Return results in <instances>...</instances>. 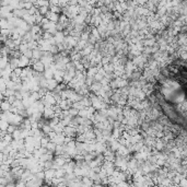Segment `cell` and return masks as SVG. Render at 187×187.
<instances>
[{
    "label": "cell",
    "instance_id": "52a82bcc",
    "mask_svg": "<svg viewBox=\"0 0 187 187\" xmlns=\"http://www.w3.org/2000/svg\"><path fill=\"white\" fill-rule=\"evenodd\" d=\"M57 84H58V82L54 79V78H51V79H48L47 80V86H46V89H47L48 91H53L54 89H56Z\"/></svg>",
    "mask_w": 187,
    "mask_h": 187
},
{
    "label": "cell",
    "instance_id": "30bf717a",
    "mask_svg": "<svg viewBox=\"0 0 187 187\" xmlns=\"http://www.w3.org/2000/svg\"><path fill=\"white\" fill-rule=\"evenodd\" d=\"M49 11L60 14L61 13V7H59L58 4H49Z\"/></svg>",
    "mask_w": 187,
    "mask_h": 187
},
{
    "label": "cell",
    "instance_id": "ffe728a7",
    "mask_svg": "<svg viewBox=\"0 0 187 187\" xmlns=\"http://www.w3.org/2000/svg\"><path fill=\"white\" fill-rule=\"evenodd\" d=\"M10 1H11V0H1V1H0V4H1V6H9Z\"/></svg>",
    "mask_w": 187,
    "mask_h": 187
},
{
    "label": "cell",
    "instance_id": "603a6c76",
    "mask_svg": "<svg viewBox=\"0 0 187 187\" xmlns=\"http://www.w3.org/2000/svg\"><path fill=\"white\" fill-rule=\"evenodd\" d=\"M0 7H1V4H0Z\"/></svg>",
    "mask_w": 187,
    "mask_h": 187
},
{
    "label": "cell",
    "instance_id": "7402d4cb",
    "mask_svg": "<svg viewBox=\"0 0 187 187\" xmlns=\"http://www.w3.org/2000/svg\"><path fill=\"white\" fill-rule=\"evenodd\" d=\"M86 2H89V1H90V0H86Z\"/></svg>",
    "mask_w": 187,
    "mask_h": 187
},
{
    "label": "cell",
    "instance_id": "7a4b0ae2",
    "mask_svg": "<svg viewBox=\"0 0 187 187\" xmlns=\"http://www.w3.org/2000/svg\"><path fill=\"white\" fill-rule=\"evenodd\" d=\"M28 66H30V58L21 54V56L19 57V67L20 68H25Z\"/></svg>",
    "mask_w": 187,
    "mask_h": 187
},
{
    "label": "cell",
    "instance_id": "8992f818",
    "mask_svg": "<svg viewBox=\"0 0 187 187\" xmlns=\"http://www.w3.org/2000/svg\"><path fill=\"white\" fill-rule=\"evenodd\" d=\"M55 42L56 44H60V43H63V39H65V35H63V31H57L56 34L54 35Z\"/></svg>",
    "mask_w": 187,
    "mask_h": 187
},
{
    "label": "cell",
    "instance_id": "2e32d148",
    "mask_svg": "<svg viewBox=\"0 0 187 187\" xmlns=\"http://www.w3.org/2000/svg\"><path fill=\"white\" fill-rule=\"evenodd\" d=\"M7 90V83H6V81L2 79V78H0V91L1 92H4Z\"/></svg>",
    "mask_w": 187,
    "mask_h": 187
},
{
    "label": "cell",
    "instance_id": "e0dca14e",
    "mask_svg": "<svg viewBox=\"0 0 187 187\" xmlns=\"http://www.w3.org/2000/svg\"><path fill=\"white\" fill-rule=\"evenodd\" d=\"M16 129H18V126H16V125L9 124V126H8V128H7V133H12Z\"/></svg>",
    "mask_w": 187,
    "mask_h": 187
},
{
    "label": "cell",
    "instance_id": "ac0fdd59",
    "mask_svg": "<svg viewBox=\"0 0 187 187\" xmlns=\"http://www.w3.org/2000/svg\"><path fill=\"white\" fill-rule=\"evenodd\" d=\"M35 176H36V178H38V180H44L45 178L44 170H43V171H38L37 173H35Z\"/></svg>",
    "mask_w": 187,
    "mask_h": 187
},
{
    "label": "cell",
    "instance_id": "7c38bea8",
    "mask_svg": "<svg viewBox=\"0 0 187 187\" xmlns=\"http://www.w3.org/2000/svg\"><path fill=\"white\" fill-rule=\"evenodd\" d=\"M63 127H65V126H63L60 123H58L57 125H55V126L53 127V131H55L56 133H63Z\"/></svg>",
    "mask_w": 187,
    "mask_h": 187
},
{
    "label": "cell",
    "instance_id": "5b68a950",
    "mask_svg": "<svg viewBox=\"0 0 187 187\" xmlns=\"http://www.w3.org/2000/svg\"><path fill=\"white\" fill-rule=\"evenodd\" d=\"M22 19L24 20V21H25L28 24H30V25H33V24H35V16H34V14L25 13V14L22 16Z\"/></svg>",
    "mask_w": 187,
    "mask_h": 187
},
{
    "label": "cell",
    "instance_id": "3957f363",
    "mask_svg": "<svg viewBox=\"0 0 187 187\" xmlns=\"http://www.w3.org/2000/svg\"><path fill=\"white\" fill-rule=\"evenodd\" d=\"M43 55H44V51H41L38 47L35 48V49H32V58L35 59V60H39Z\"/></svg>",
    "mask_w": 187,
    "mask_h": 187
},
{
    "label": "cell",
    "instance_id": "8fae6325",
    "mask_svg": "<svg viewBox=\"0 0 187 187\" xmlns=\"http://www.w3.org/2000/svg\"><path fill=\"white\" fill-rule=\"evenodd\" d=\"M45 148H46V150H47V152H49V153H54L55 148H56V143L53 142V141H49V142L47 143V146L45 147Z\"/></svg>",
    "mask_w": 187,
    "mask_h": 187
},
{
    "label": "cell",
    "instance_id": "9a60e30c",
    "mask_svg": "<svg viewBox=\"0 0 187 187\" xmlns=\"http://www.w3.org/2000/svg\"><path fill=\"white\" fill-rule=\"evenodd\" d=\"M8 126H9V123H8V121L0 119V130H2V131H7Z\"/></svg>",
    "mask_w": 187,
    "mask_h": 187
},
{
    "label": "cell",
    "instance_id": "44dd1931",
    "mask_svg": "<svg viewBox=\"0 0 187 187\" xmlns=\"http://www.w3.org/2000/svg\"><path fill=\"white\" fill-rule=\"evenodd\" d=\"M49 4H58V0H48Z\"/></svg>",
    "mask_w": 187,
    "mask_h": 187
},
{
    "label": "cell",
    "instance_id": "277c9868",
    "mask_svg": "<svg viewBox=\"0 0 187 187\" xmlns=\"http://www.w3.org/2000/svg\"><path fill=\"white\" fill-rule=\"evenodd\" d=\"M45 18H47L49 21L51 22H58V19H59V14L58 13H55V12H51V11H48L46 14H45Z\"/></svg>",
    "mask_w": 187,
    "mask_h": 187
},
{
    "label": "cell",
    "instance_id": "9c48e42d",
    "mask_svg": "<svg viewBox=\"0 0 187 187\" xmlns=\"http://www.w3.org/2000/svg\"><path fill=\"white\" fill-rule=\"evenodd\" d=\"M45 178L44 180H51L53 177H55V170L54 168H46L44 170Z\"/></svg>",
    "mask_w": 187,
    "mask_h": 187
},
{
    "label": "cell",
    "instance_id": "ba28073f",
    "mask_svg": "<svg viewBox=\"0 0 187 187\" xmlns=\"http://www.w3.org/2000/svg\"><path fill=\"white\" fill-rule=\"evenodd\" d=\"M10 108H11V103L7 98H3L1 101V104H0V110L1 111H10Z\"/></svg>",
    "mask_w": 187,
    "mask_h": 187
},
{
    "label": "cell",
    "instance_id": "cb8c5ba5",
    "mask_svg": "<svg viewBox=\"0 0 187 187\" xmlns=\"http://www.w3.org/2000/svg\"><path fill=\"white\" fill-rule=\"evenodd\" d=\"M0 131H1V130H0Z\"/></svg>",
    "mask_w": 187,
    "mask_h": 187
},
{
    "label": "cell",
    "instance_id": "6da1fadb",
    "mask_svg": "<svg viewBox=\"0 0 187 187\" xmlns=\"http://www.w3.org/2000/svg\"><path fill=\"white\" fill-rule=\"evenodd\" d=\"M31 67H32V69L34 70V71H37V72H41V73L44 72V70H45L44 63H42L41 60H35L34 63H33Z\"/></svg>",
    "mask_w": 187,
    "mask_h": 187
},
{
    "label": "cell",
    "instance_id": "4fadbf2b",
    "mask_svg": "<svg viewBox=\"0 0 187 187\" xmlns=\"http://www.w3.org/2000/svg\"><path fill=\"white\" fill-rule=\"evenodd\" d=\"M34 4L37 7V8L44 7V6H49V1H48V0H36V2H35Z\"/></svg>",
    "mask_w": 187,
    "mask_h": 187
},
{
    "label": "cell",
    "instance_id": "5bb4252c",
    "mask_svg": "<svg viewBox=\"0 0 187 187\" xmlns=\"http://www.w3.org/2000/svg\"><path fill=\"white\" fill-rule=\"evenodd\" d=\"M48 11H49V6H44V7H39V8H38V12L43 16H45V14H46Z\"/></svg>",
    "mask_w": 187,
    "mask_h": 187
},
{
    "label": "cell",
    "instance_id": "d6986e66",
    "mask_svg": "<svg viewBox=\"0 0 187 187\" xmlns=\"http://www.w3.org/2000/svg\"><path fill=\"white\" fill-rule=\"evenodd\" d=\"M23 55L31 59V58H32V49H31V48H28V49H26V51L23 53Z\"/></svg>",
    "mask_w": 187,
    "mask_h": 187
}]
</instances>
